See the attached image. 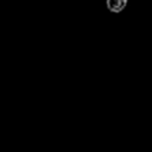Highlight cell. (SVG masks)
I'll return each mask as SVG.
<instances>
[{"instance_id": "cell-1", "label": "cell", "mask_w": 152, "mask_h": 152, "mask_svg": "<svg viewBox=\"0 0 152 152\" xmlns=\"http://www.w3.org/2000/svg\"><path fill=\"white\" fill-rule=\"evenodd\" d=\"M127 5V0H107V8L110 12L119 13Z\"/></svg>"}]
</instances>
